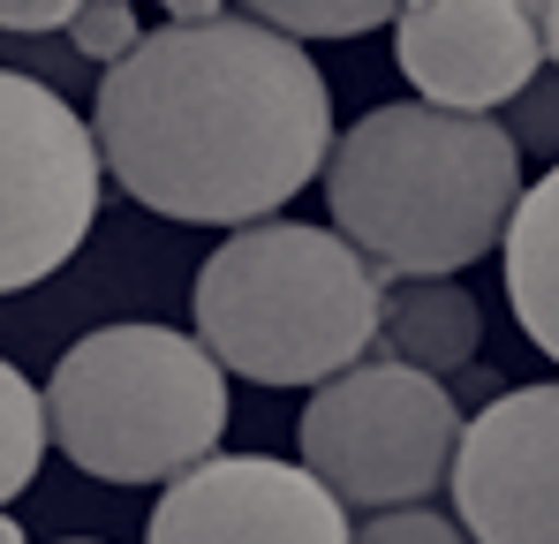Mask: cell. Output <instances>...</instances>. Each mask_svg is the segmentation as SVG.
Returning a JSON list of instances; mask_svg holds the SVG:
<instances>
[{"instance_id": "1", "label": "cell", "mask_w": 559, "mask_h": 544, "mask_svg": "<svg viewBox=\"0 0 559 544\" xmlns=\"http://www.w3.org/2000/svg\"><path fill=\"white\" fill-rule=\"evenodd\" d=\"M92 137L114 189L189 227H258L333 159V91L310 46L219 8L159 23L98 76Z\"/></svg>"}, {"instance_id": "2", "label": "cell", "mask_w": 559, "mask_h": 544, "mask_svg": "<svg viewBox=\"0 0 559 544\" xmlns=\"http://www.w3.org/2000/svg\"><path fill=\"white\" fill-rule=\"evenodd\" d=\"M333 235L393 280H454L507 243L522 204V152L507 121L424 98L371 106L325 159Z\"/></svg>"}, {"instance_id": "3", "label": "cell", "mask_w": 559, "mask_h": 544, "mask_svg": "<svg viewBox=\"0 0 559 544\" xmlns=\"http://www.w3.org/2000/svg\"><path fill=\"white\" fill-rule=\"evenodd\" d=\"M378 295L385 272L333 227L258 220L197 265L189 318L219 370L258 386H325L378 341Z\"/></svg>"}, {"instance_id": "4", "label": "cell", "mask_w": 559, "mask_h": 544, "mask_svg": "<svg viewBox=\"0 0 559 544\" xmlns=\"http://www.w3.org/2000/svg\"><path fill=\"white\" fill-rule=\"evenodd\" d=\"M46 431L84 476L175 484L227 431V370L175 326H98L46 378Z\"/></svg>"}, {"instance_id": "5", "label": "cell", "mask_w": 559, "mask_h": 544, "mask_svg": "<svg viewBox=\"0 0 559 544\" xmlns=\"http://www.w3.org/2000/svg\"><path fill=\"white\" fill-rule=\"evenodd\" d=\"M454 453H462L454 386L431 378V370H408L393 356L348 363L302 409V469L348 515L424 507L431 492H447Z\"/></svg>"}, {"instance_id": "6", "label": "cell", "mask_w": 559, "mask_h": 544, "mask_svg": "<svg viewBox=\"0 0 559 544\" xmlns=\"http://www.w3.org/2000/svg\"><path fill=\"white\" fill-rule=\"evenodd\" d=\"M98 137L61 91L0 69V295L38 287L98 220Z\"/></svg>"}, {"instance_id": "7", "label": "cell", "mask_w": 559, "mask_h": 544, "mask_svg": "<svg viewBox=\"0 0 559 544\" xmlns=\"http://www.w3.org/2000/svg\"><path fill=\"white\" fill-rule=\"evenodd\" d=\"M144 544H356V522L302 461L212 453L159 492Z\"/></svg>"}, {"instance_id": "8", "label": "cell", "mask_w": 559, "mask_h": 544, "mask_svg": "<svg viewBox=\"0 0 559 544\" xmlns=\"http://www.w3.org/2000/svg\"><path fill=\"white\" fill-rule=\"evenodd\" d=\"M447 492L468 544H559V386H514L476 409Z\"/></svg>"}, {"instance_id": "9", "label": "cell", "mask_w": 559, "mask_h": 544, "mask_svg": "<svg viewBox=\"0 0 559 544\" xmlns=\"http://www.w3.org/2000/svg\"><path fill=\"white\" fill-rule=\"evenodd\" d=\"M393 61L424 91V106L491 114L514 106L522 84L545 69L537 8L514 0H424L393 15Z\"/></svg>"}, {"instance_id": "10", "label": "cell", "mask_w": 559, "mask_h": 544, "mask_svg": "<svg viewBox=\"0 0 559 544\" xmlns=\"http://www.w3.org/2000/svg\"><path fill=\"white\" fill-rule=\"evenodd\" d=\"M378 341L385 356L431 378H454L462 363H476L484 341V310L462 280H393L378 295Z\"/></svg>"}, {"instance_id": "11", "label": "cell", "mask_w": 559, "mask_h": 544, "mask_svg": "<svg viewBox=\"0 0 559 544\" xmlns=\"http://www.w3.org/2000/svg\"><path fill=\"white\" fill-rule=\"evenodd\" d=\"M499 258H507V303L522 333L559 363V167L537 189H522Z\"/></svg>"}, {"instance_id": "12", "label": "cell", "mask_w": 559, "mask_h": 544, "mask_svg": "<svg viewBox=\"0 0 559 544\" xmlns=\"http://www.w3.org/2000/svg\"><path fill=\"white\" fill-rule=\"evenodd\" d=\"M46 447H53V431H46V401H38V386L0 356V507L38 476Z\"/></svg>"}, {"instance_id": "13", "label": "cell", "mask_w": 559, "mask_h": 544, "mask_svg": "<svg viewBox=\"0 0 559 544\" xmlns=\"http://www.w3.org/2000/svg\"><path fill=\"white\" fill-rule=\"evenodd\" d=\"M242 15L280 31V38H295V46H310V38H364L378 23H393L401 8L393 0H250Z\"/></svg>"}, {"instance_id": "14", "label": "cell", "mask_w": 559, "mask_h": 544, "mask_svg": "<svg viewBox=\"0 0 559 544\" xmlns=\"http://www.w3.org/2000/svg\"><path fill=\"white\" fill-rule=\"evenodd\" d=\"M0 69H15V76H31V84L61 91L69 106H76L84 91H98V69L76 54L69 31H53V38H0Z\"/></svg>"}, {"instance_id": "15", "label": "cell", "mask_w": 559, "mask_h": 544, "mask_svg": "<svg viewBox=\"0 0 559 544\" xmlns=\"http://www.w3.org/2000/svg\"><path fill=\"white\" fill-rule=\"evenodd\" d=\"M69 38H76V54H84L92 69H114V61H129V54L144 46V23H136L129 0H84L76 23H69Z\"/></svg>"}, {"instance_id": "16", "label": "cell", "mask_w": 559, "mask_h": 544, "mask_svg": "<svg viewBox=\"0 0 559 544\" xmlns=\"http://www.w3.org/2000/svg\"><path fill=\"white\" fill-rule=\"evenodd\" d=\"M507 137H514V152L559 167V69H537L522 84V98L507 106Z\"/></svg>"}, {"instance_id": "17", "label": "cell", "mask_w": 559, "mask_h": 544, "mask_svg": "<svg viewBox=\"0 0 559 544\" xmlns=\"http://www.w3.org/2000/svg\"><path fill=\"white\" fill-rule=\"evenodd\" d=\"M356 544H468V530L439 507H385L356 530Z\"/></svg>"}, {"instance_id": "18", "label": "cell", "mask_w": 559, "mask_h": 544, "mask_svg": "<svg viewBox=\"0 0 559 544\" xmlns=\"http://www.w3.org/2000/svg\"><path fill=\"white\" fill-rule=\"evenodd\" d=\"M84 0H0V38H53L76 23Z\"/></svg>"}, {"instance_id": "19", "label": "cell", "mask_w": 559, "mask_h": 544, "mask_svg": "<svg viewBox=\"0 0 559 544\" xmlns=\"http://www.w3.org/2000/svg\"><path fill=\"white\" fill-rule=\"evenodd\" d=\"M454 386H462V393H476L484 409L499 401V378H491V370H476V363H462V370H454Z\"/></svg>"}, {"instance_id": "20", "label": "cell", "mask_w": 559, "mask_h": 544, "mask_svg": "<svg viewBox=\"0 0 559 544\" xmlns=\"http://www.w3.org/2000/svg\"><path fill=\"white\" fill-rule=\"evenodd\" d=\"M537 38H545V69H559V0L537 8Z\"/></svg>"}, {"instance_id": "21", "label": "cell", "mask_w": 559, "mask_h": 544, "mask_svg": "<svg viewBox=\"0 0 559 544\" xmlns=\"http://www.w3.org/2000/svg\"><path fill=\"white\" fill-rule=\"evenodd\" d=\"M0 544H31L23 530H15V515H8V507H0Z\"/></svg>"}, {"instance_id": "22", "label": "cell", "mask_w": 559, "mask_h": 544, "mask_svg": "<svg viewBox=\"0 0 559 544\" xmlns=\"http://www.w3.org/2000/svg\"><path fill=\"white\" fill-rule=\"evenodd\" d=\"M61 544H98V537H61Z\"/></svg>"}]
</instances>
